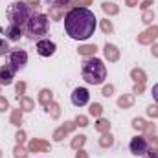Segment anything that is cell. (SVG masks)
I'll list each match as a JSON object with an SVG mask.
<instances>
[{"label": "cell", "instance_id": "obj_32", "mask_svg": "<svg viewBox=\"0 0 158 158\" xmlns=\"http://www.w3.org/2000/svg\"><path fill=\"white\" fill-rule=\"evenodd\" d=\"M149 114H151V116H158L156 107H149Z\"/></svg>", "mask_w": 158, "mask_h": 158}, {"label": "cell", "instance_id": "obj_22", "mask_svg": "<svg viewBox=\"0 0 158 158\" xmlns=\"http://www.w3.org/2000/svg\"><path fill=\"white\" fill-rule=\"evenodd\" d=\"M109 127H110V125H109L105 119H101V121L98 123V129H99V131H109Z\"/></svg>", "mask_w": 158, "mask_h": 158}, {"label": "cell", "instance_id": "obj_27", "mask_svg": "<svg viewBox=\"0 0 158 158\" xmlns=\"http://www.w3.org/2000/svg\"><path fill=\"white\" fill-rule=\"evenodd\" d=\"M132 125H134L136 129H143V127H145V121H143V119H134Z\"/></svg>", "mask_w": 158, "mask_h": 158}, {"label": "cell", "instance_id": "obj_21", "mask_svg": "<svg viewBox=\"0 0 158 158\" xmlns=\"http://www.w3.org/2000/svg\"><path fill=\"white\" fill-rule=\"evenodd\" d=\"M110 143H112V136H110V134H109V136L105 134V136H103V140H101V145H103V147H107V145H110Z\"/></svg>", "mask_w": 158, "mask_h": 158}, {"label": "cell", "instance_id": "obj_2", "mask_svg": "<svg viewBox=\"0 0 158 158\" xmlns=\"http://www.w3.org/2000/svg\"><path fill=\"white\" fill-rule=\"evenodd\" d=\"M83 79L90 85H101L105 77H107V66L101 59H96V57H90L83 63Z\"/></svg>", "mask_w": 158, "mask_h": 158}, {"label": "cell", "instance_id": "obj_19", "mask_svg": "<svg viewBox=\"0 0 158 158\" xmlns=\"http://www.w3.org/2000/svg\"><path fill=\"white\" fill-rule=\"evenodd\" d=\"M40 147H42V149H46L48 145H46V143H39V142H31V145H30V149H31V151H37V149H40Z\"/></svg>", "mask_w": 158, "mask_h": 158}, {"label": "cell", "instance_id": "obj_16", "mask_svg": "<svg viewBox=\"0 0 158 158\" xmlns=\"http://www.w3.org/2000/svg\"><path fill=\"white\" fill-rule=\"evenodd\" d=\"M50 6H53V7H64L68 2H72V0H46Z\"/></svg>", "mask_w": 158, "mask_h": 158}, {"label": "cell", "instance_id": "obj_23", "mask_svg": "<svg viewBox=\"0 0 158 158\" xmlns=\"http://www.w3.org/2000/svg\"><path fill=\"white\" fill-rule=\"evenodd\" d=\"M85 143V136H76V140H74V147H79V145H83Z\"/></svg>", "mask_w": 158, "mask_h": 158}, {"label": "cell", "instance_id": "obj_24", "mask_svg": "<svg viewBox=\"0 0 158 158\" xmlns=\"http://www.w3.org/2000/svg\"><path fill=\"white\" fill-rule=\"evenodd\" d=\"M132 77H136V81L143 83V74H142L140 70H134V72H132Z\"/></svg>", "mask_w": 158, "mask_h": 158}, {"label": "cell", "instance_id": "obj_34", "mask_svg": "<svg viewBox=\"0 0 158 158\" xmlns=\"http://www.w3.org/2000/svg\"><path fill=\"white\" fill-rule=\"evenodd\" d=\"M79 4H83V6H88V4H90V0H76V6H79Z\"/></svg>", "mask_w": 158, "mask_h": 158}, {"label": "cell", "instance_id": "obj_11", "mask_svg": "<svg viewBox=\"0 0 158 158\" xmlns=\"http://www.w3.org/2000/svg\"><path fill=\"white\" fill-rule=\"evenodd\" d=\"M105 55H107L109 61H116V59H118V50H116V46L107 44V46H105Z\"/></svg>", "mask_w": 158, "mask_h": 158}, {"label": "cell", "instance_id": "obj_20", "mask_svg": "<svg viewBox=\"0 0 158 158\" xmlns=\"http://www.w3.org/2000/svg\"><path fill=\"white\" fill-rule=\"evenodd\" d=\"M90 114L99 116V114H101V105H92V107H90Z\"/></svg>", "mask_w": 158, "mask_h": 158}, {"label": "cell", "instance_id": "obj_31", "mask_svg": "<svg viewBox=\"0 0 158 158\" xmlns=\"http://www.w3.org/2000/svg\"><path fill=\"white\" fill-rule=\"evenodd\" d=\"M7 109V101H4L2 98H0V110H6Z\"/></svg>", "mask_w": 158, "mask_h": 158}, {"label": "cell", "instance_id": "obj_29", "mask_svg": "<svg viewBox=\"0 0 158 158\" xmlns=\"http://www.w3.org/2000/svg\"><path fill=\"white\" fill-rule=\"evenodd\" d=\"M143 158H158V156H156V153H155V149H149V151L143 155Z\"/></svg>", "mask_w": 158, "mask_h": 158}, {"label": "cell", "instance_id": "obj_6", "mask_svg": "<svg viewBox=\"0 0 158 158\" xmlns=\"http://www.w3.org/2000/svg\"><path fill=\"white\" fill-rule=\"evenodd\" d=\"M129 147H131V153H132V155L143 156V155L149 151V142H147V138H143V136H136V138L131 140Z\"/></svg>", "mask_w": 158, "mask_h": 158}, {"label": "cell", "instance_id": "obj_35", "mask_svg": "<svg viewBox=\"0 0 158 158\" xmlns=\"http://www.w3.org/2000/svg\"><path fill=\"white\" fill-rule=\"evenodd\" d=\"M77 123L85 127V125H86V118H83V116H81V118H77Z\"/></svg>", "mask_w": 158, "mask_h": 158}, {"label": "cell", "instance_id": "obj_8", "mask_svg": "<svg viewBox=\"0 0 158 158\" xmlns=\"http://www.w3.org/2000/svg\"><path fill=\"white\" fill-rule=\"evenodd\" d=\"M88 99H90V94H88V90L83 88V86H79V88H76V90L72 92V103H74L76 107H85V105L88 103Z\"/></svg>", "mask_w": 158, "mask_h": 158}, {"label": "cell", "instance_id": "obj_26", "mask_svg": "<svg viewBox=\"0 0 158 158\" xmlns=\"http://www.w3.org/2000/svg\"><path fill=\"white\" fill-rule=\"evenodd\" d=\"M103 31H105V33H109V31H112V24H110L109 20H105V22H103Z\"/></svg>", "mask_w": 158, "mask_h": 158}, {"label": "cell", "instance_id": "obj_38", "mask_svg": "<svg viewBox=\"0 0 158 158\" xmlns=\"http://www.w3.org/2000/svg\"><path fill=\"white\" fill-rule=\"evenodd\" d=\"M134 2H136V0H127V4H129V6H132Z\"/></svg>", "mask_w": 158, "mask_h": 158}, {"label": "cell", "instance_id": "obj_9", "mask_svg": "<svg viewBox=\"0 0 158 158\" xmlns=\"http://www.w3.org/2000/svg\"><path fill=\"white\" fill-rule=\"evenodd\" d=\"M15 74H17V72H15L9 64L2 66V68H0V85H11L13 79H15Z\"/></svg>", "mask_w": 158, "mask_h": 158}, {"label": "cell", "instance_id": "obj_14", "mask_svg": "<svg viewBox=\"0 0 158 158\" xmlns=\"http://www.w3.org/2000/svg\"><path fill=\"white\" fill-rule=\"evenodd\" d=\"M50 101H52V92L50 90H42L40 92V103L42 105H48Z\"/></svg>", "mask_w": 158, "mask_h": 158}, {"label": "cell", "instance_id": "obj_3", "mask_svg": "<svg viewBox=\"0 0 158 158\" xmlns=\"http://www.w3.org/2000/svg\"><path fill=\"white\" fill-rule=\"evenodd\" d=\"M31 15H33V13H31V7H30L26 2H13V4L7 7V20H9V26L24 28Z\"/></svg>", "mask_w": 158, "mask_h": 158}, {"label": "cell", "instance_id": "obj_12", "mask_svg": "<svg viewBox=\"0 0 158 158\" xmlns=\"http://www.w3.org/2000/svg\"><path fill=\"white\" fill-rule=\"evenodd\" d=\"M156 33H158V28H153L151 31H147V33H143V35L140 37V42H149L151 39L156 37Z\"/></svg>", "mask_w": 158, "mask_h": 158}, {"label": "cell", "instance_id": "obj_5", "mask_svg": "<svg viewBox=\"0 0 158 158\" xmlns=\"http://www.w3.org/2000/svg\"><path fill=\"white\" fill-rule=\"evenodd\" d=\"M7 64L15 70V72H20L26 64H28V53L24 52V50H20V48H15V50H11L9 53H7Z\"/></svg>", "mask_w": 158, "mask_h": 158}, {"label": "cell", "instance_id": "obj_15", "mask_svg": "<svg viewBox=\"0 0 158 158\" xmlns=\"http://www.w3.org/2000/svg\"><path fill=\"white\" fill-rule=\"evenodd\" d=\"M9 53V46H7V39H0V57Z\"/></svg>", "mask_w": 158, "mask_h": 158}, {"label": "cell", "instance_id": "obj_36", "mask_svg": "<svg viewBox=\"0 0 158 158\" xmlns=\"http://www.w3.org/2000/svg\"><path fill=\"white\" fill-rule=\"evenodd\" d=\"M17 138H19V142H22V140H24V134H22V132H19V134H17Z\"/></svg>", "mask_w": 158, "mask_h": 158}, {"label": "cell", "instance_id": "obj_13", "mask_svg": "<svg viewBox=\"0 0 158 158\" xmlns=\"http://www.w3.org/2000/svg\"><path fill=\"white\" fill-rule=\"evenodd\" d=\"M101 7H103V11H105V13H110V15H116V13H118V7H116L114 4H109V2H105Z\"/></svg>", "mask_w": 158, "mask_h": 158}, {"label": "cell", "instance_id": "obj_7", "mask_svg": "<svg viewBox=\"0 0 158 158\" xmlns=\"http://www.w3.org/2000/svg\"><path fill=\"white\" fill-rule=\"evenodd\" d=\"M55 42H52L50 39H39L37 40V53L40 57H50L55 53Z\"/></svg>", "mask_w": 158, "mask_h": 158}, {"label": "cell", "instance_id": "obj_30", "mask_svg": "<svg viewBox=\"0 0 158 158\" xmlns=\"http://www.w3.org/2000/svg\"><path fill=\"white\" fill-rule=\"evenodd\" d=\"M143 20H145V22H151V20H153V13H145V15H143Z\"/></svg>", "mask_w": 158, "mask_h": 158}, {"label": "cell", "instance_id": "obj_37", "mask_svg": "<svg viewBox=\"0 0 158 158\" xmlns=\"http://www.w3.org/2000/svg\"><path fill=\"white\" fill-rule=\"evenodd\" d=\"M77 158H86V155L85 153H77Z\"/></svg>", "mask_w": 158, "mask_h": 158}, {"label": "cell", "instance_id": "obj_25", "mask_svg": "<svg viewBox=\"0 0 158 158\" xmlns=\"http://www.w3.org/2000/svg\"><path fill=\"white\" fill-rule=\"evenodd\" d=\"M22 107H24V110H31V107H33V103H31L30 99H22Z\"/></svg>", "mask_w": 158, "mask_h": 158}, {"label": "cell", "instance_id": "obj_39", "mask_svg": "<svg viewBox=\"0 0 158 158\" xmlns=\"http://www.w3.org/2000/svg\"><path fill=\"white\" fill-rule=\"evenodd\" d=\"M155 55H158V46H155Z\"/></svg>", "mask_w": 158, "mask_h": 158}, {"label": "cell", "instance_id": "obj_1", "mask_svg": "<svg viewBox=\"0 0 158 158\" xmlns=\"http://www.w3.org/2000/svg\"><path fill=\"white\" fill-rule=\"evenodd\" d=\"M96 15L88 7H74L64 17L66 35L74 40H86L96 31Z\"/></svg>", "mask_w": 158, "mask_h": 158}, {"label": "cell", "instance_id": "obj_28", "mask_svg": "<svg viewBox=\"0 0 158 158\" xmlns=\"http://www.w3.org/2000/svg\"><path fill=\"white\" fill-rule=\"evenodd\" d=\"M151 94H153V99H155V101L158 103V83L155 85V86H153V90H151Z\"/></svg>", "mask_w": 158, "mask_h": 158}, {"label": "cell", "instance_id": "obj_4", "mask_svg": "<svg viewBox=\"0 0 158 158\" xmlns=\"http://www.w3.org/2000/svg\"><path fill=\"white\" fill-rule=\"evenodd\" d=\"M48 17L42 13H33L26 22V37L28 39H42L48 33Z\"/></svg>", "mask_w": 158, "mask_h": 158}, {"label": "cell", "instance_id": "obj_17", "mask_svg": "<svg viewBox=\"0 0 158 158\" xmlns=\"http://www.w3.org/2000/svg\"><path fill=\"white\" fill-rule=\"evenodd\" d=\"M96 52V46H85V48H79V53L81 55H88V53H94Z\"/></svg>", "mask_w": 158, "mask_h": 158}, {"label": "cell", "instance_id": "obj_18", "mask_svg": "<svg viewBox=\"0 0 158 158\" xmlns=\"http://www.w3.org/2000/svg\"><path fill=\"white\" fill-rule=\"evenodd\" d=\"M131 103H132V98H131V96H127V98H121V99H119V107H129Z\"/></svg>", "mask_w": 158, "mask_h": 158}, {"label": "cell", "instance_id": "obj_10", "mask_svg": "<svg viewBox=\"0 0 158 158\" xmlns=\"http://www.w3.org/2000/svg\"><path fill=\"white\" fill-rule=\"evenodd\" d=\"M7 39L9 40H19L22 35V28H17V26H7V31H6Z\"/></svg>", "mask_w": 158, "mask_h": 158}, {"label": "cell", "instance_id": "obj_33", "mask_svg": "<svg viewBox=\"0 0 158 158\" xmlns=\"http://www.w3.org/2000/svg\"><path fill=\"white\" fill-rule=\"evenodd\" d=\"M112 94V86H107L105 90H103V96H110Z\"/></svg>", "mask_w": 158, "mask_h": 158}]
</instances>
